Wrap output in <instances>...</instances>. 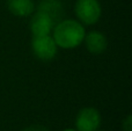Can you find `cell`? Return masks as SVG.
<instances>
[{
  "mask_svg": "<svg viewBox=\"0 0 132 131\" xmlns=\"http://www.w3.org/2000/svg\"><path fill=\"white\" fill-rule=\"evenodd\" d=\"M23 131H49L48 128H45L44 125H39V124H34L30 127L26 128Z\"/></svg>",
  "mask_w": 132,
  "mask_h": 131,
  "instance_id": "30bf717a",
  "label": "cell"
},
{
  "mask_svg": "<svg viewBox=\"0 0 132 131\" xmlns=\"http://www.w3.org/2000/svg\"><path fill=\"white\" fill-rule=\"evenodd\" d=\"M38 11L48 14L55 23L59 22L63 18V5L59 0H41Z\"/></svg>",
  "mask_w": 132,
  "mask_h": 131,
  "instance_id": "52a82bcc",
  "label": "cell"
},
{
  "mask_svg": "<svg viewBox=\"0 0 132 131\" xmlns=\"http://www.w3.org/2000/svg\"><path fill=\"white\" fill-rule=\"evenodd\" d=\"M55 24L56 23L48 14H45L44 12L37 11L30 21V30H31L34 36L50 35V31L55 27Z\"/></svg>",
  "mask_w": 132,
  "mask_h": 131,
  "instance_id": "5b68a950",
  "label": "cell"
},
{
  "mask_svg": "<svg viewBox=\"0 0 132 131\" xmlns=\"http://www.w3.org/2000/svg\"><path fill=\"white\" fill-rule=\"evenodd\" d=\"M64 131H78V130H74V129H65Z\"/></svg>",
  "mask_w": 132,
  "mask_h": 131,
  "instance_id": "8fae6325",
  "label": "cell"
},
{
  "mask_svg": "<svg viewBox=\"0 0 132 131\" xmlns=\"http://www.w3.org/2000/svg\"><path fill=\"white\" fill-rule=\"evenodd\" d=\"M75 14L84 24H94L102 14L98 0H78L75 4Z\"/></svg>",
  "mask_w": 132,
  "mask_h": 131,
  "instance_id": "7a4b0ae2",
  "label": "cell"
},
{
  "mask_svg": "<svg viewBox=\"0 0 132 131\" xmlns=\"http://www.w3.org/2000/svg\"><path fill=\"white\" fill-rule=\"evenodd\" d=\"M85 28L79 21L60 20L53 28V37L57 46L63 49H73L84 42Z\"/></svg>",
  "mask_w": 132,
  "mask_h": 131,
  "instance_id": "6da1fadb",
  "label": "cell"
},
{
  "mask_svg": "<svg viewBox=\"0 0 132 131\" xmlns=\"http://www.w3.org/2000/svg\"><path fill=\"white\" fill-rule=\"evenodd\" d=\"M35 56L41 60H51L57 53V44L50 35L34 36L31 42Z\"/></svg>",
  "mask_w": 132,
  "mask_h": 131,
  "instance_id": "3957f363",
  "label": "cell"
},
{
  "mask_svg": "<svg viewBox=\"0 0 132 131\" xmlns=\"http://www.w3.org/2000/svg\"><path fill=\"white\" fill-rule=\"evenodd\" d=\"M122 129H123V131H132V116L131 115H129L128 117L123 121Z\"/></svg>",
  "mask_w": 132,
  "mask_h": 131,
  "instance_id": "9c48e42d",
  "label": "cell"
},
{
  "mask_svg": "<svg viewBox=\"0 0 132 131\" xmlns=\"http://www.w3.org/2000/svg\"><path fill=\"white\" fill-rule=\"evenodd\" d=\"M96 131H97V130H96Z\"/></svg>",
  "mask_w": 132,
  "mask_h": 131,
  "instance_id": "7c38bea8",
  "label": "cell"
},
{
  "mask_svg": "<svg viewBox=\"0 0 132 131\" xmlns=\"http://www.w3.org/2000/svg\"><path fill=\"white\" fill-rule=\"evenodd\" d=\"M7 6L11 13L16 16H29L35 9L32 0H7Z\"/></svg>",
  "mask_w": 132,
  "mask_h": 131,
  "instance_id": "ba28073f",
  "label": "cell"
},
{
  "mask_svg": "<svg viewBox=\"0 0 132 131\" xmlns=\"http://www.w3.org/2000/svg\"><path fill=\"white\" fill-rule=\"evenodd\" d=\"M85 44H86L87 50L93 55H101L105 51L108 45L107 37L104 36V34L100 31H89L88 34L85 35Z\"/></svg>",
  "mask_w": 132,
  "mask_h": 131,
  "instance_id": "8992f818",
  "label": "cell"
},
{
  "mask_svg": "<svg viewBox=\"0 0 132 131\" xmlns=\"http://www.w3.org/2000/svg\"><path fill=\"white\" fill-rule=\"evenodd\" d=\"M101 125V115L97 109L87 107L79 111L75 118L78 131H96Z\"/></svg>",
  "mask_w": 132,
  "mask_h": 131,
  "instance_id": "277c9868",
  "label": "cell"
}]
</instances>
